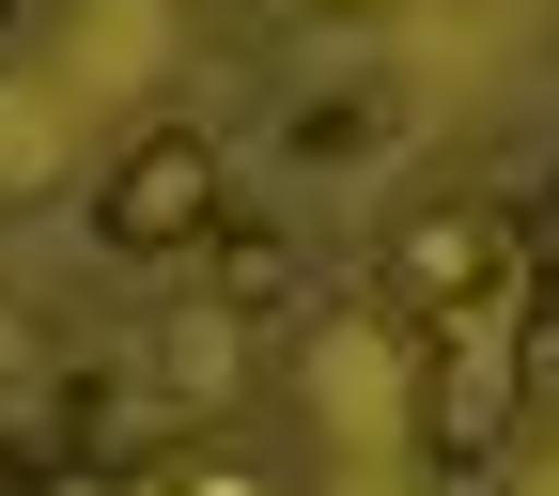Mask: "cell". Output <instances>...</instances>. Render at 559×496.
<instances>
[{"label":"cell","mask_w":559,"mask_h":496,"mask_svg":"<svg viewBox=\"0 0 559 496\" xmlns=\"http://www.w3.org/2000/svg\"><path fill=\"white\" fill-rule=\"evenodd\" d=\"M94 233H109V264H187L202 233H218V140H202V124L124 140L109 186H94Z\"/></svg>","instance_id":"3957f363"},{"label":"cell","mask_w":559,"mask_h":496,"mask_svg":"<svg viewBox=\"0 0 559 496\" xmlns=\"http://www.w3.org/2000/svg\"><path fill=\"white\" fill-rule=\"evenodd\" d=\"M311 16H373V0H311Z\"/></svg>","instance_id":"8992f818"},{"label":"cell","mask_w":559,"mask_h":496,"mask_svg":"<svg viewBox=\"0 0 559 496\" xmlns=\"http://www.w3.org/2000/svg\"><path fill=\"white\" fill-rule=\"evenodd\" d=\"M202 249H218V295H234V326H280V311H296L311 295V279H296V249H280V233H202Z\"/></svg>","instance_id":"277c9868"},{"label":"cell","mask_w":559,"mask_h":496,"mask_svg":"<svg viewBox=\"0 0 559 496\" xmlns=\"http://www.w3.org/2000/svg\"><path fill=\"white\" fill-rule=\"evenodd\" d=\"M528 279H544V249H528L513 202H419V218L389 233V311L404 326H451L481 295H528Z\"/></svg>","instance_id":"7a4b0ae2"},{"label":"cell","mask_w":559,"mask_h":496,"mask_svg":"<svg viewBox=\"0 0 559 496\" xmlns=\"http://www.w3.org/2000/svg\"><path fill=\"white\" fill-rule=\"evenodd\" d=\"M528 311H544V279L451 311V326H419V341H436V373H419V450H436V481H481L528 435V388H544V326Z\"/></svg>","instance_id":"6da1fadb"},{"label":"cell","mask_w":559,"mask_h":496,"mask_svg":"<svg viewBox=\"0 0 559 496\" xmlns=\"http://www.w3.org/2000/svg\"><path fill=\"white\" fill-rule=\"evenodd\" d=\"M140 496H280V481H264L249 450H171L156 481H140Z\"/></svg>","instance_id":"5b68a950"}]
</instances>
